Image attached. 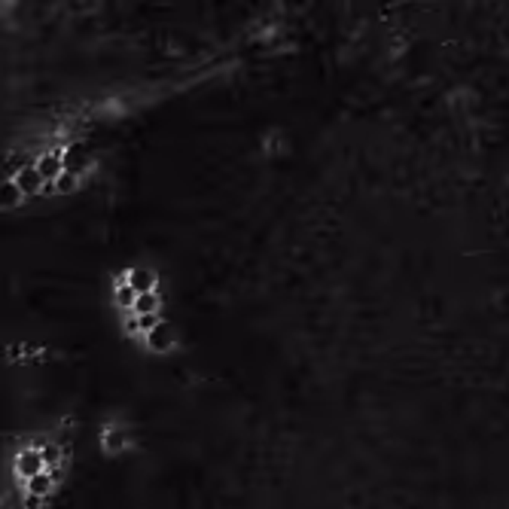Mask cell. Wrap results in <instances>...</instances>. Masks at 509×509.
<instances>
[{"label":"cell","mask_w":509,"mask_h":509,"mask_svg":"<svg viewBox=\"0 0 509 509\" xmlns=\"http://www.w3.org/2000/svg\"><path fill=\"white\" fill-rule=\"evenodd\" d=\"M138 327L144 329L147 336H150V332H153L155 327H159V321H155V314H140V317H138Z\"/></svg>","instance_id":"8"},{"label":"cell","mask_w":509,"mask_h":509,"mask_svg":"<svg viewBox=\"0 0 509 509\" xmlns=\"http://www.w3.org/2000/svg\"><path fill=\"white\" fill-rule=\"evenodd\" d=\"M61 155H55V153H49V155H43V159L37 162V171H40V177L43 180H55L58 183L61 177H65V171H61Z\"/></svg>","instance_id":"2"},{"label":"cell","mask_w":509,"mask_h":509,"mask_svg":"<svg viewBox=\"0 0 509 509\" xmlns=\"http://www.w3.org/2000/svg\"><path fill=\"white\" fill-rule=\"evenodd\" d=\"M107 442H110V448H119V442H122V436H119V433H116V430H113V433H110V440H107Z\"/></svg>","instance_id":"9"},{"label":"cell","mask_w":509,"mask_h":509,"mask_svg":"<svg viewBox=\"0 0 509 509\" xmlns=\"http://www.w3.org/2000/svg\"><path fill=\"white\" fill-rule=\"evenodd\" d=\"M49 485H52V479H49L46 473H40V476L28 479V491L37 494V497H40V494H46V491H49Z\"/></svg>","instance_id":"7"},{"label":"cell","mask_w":509,"mask_h":509,"mask_svg":"<svg viewBox=\"0 0 509 509\" xmlns=\"http://www.w3.org/2000/svg\"><path fill=\"white\" fill-rule=\"evenodd\" d=\"M129 287L134 290V293H153V274L144 272V268H138V272L129 274Z\"/></svg>","instance_id":"5"},{"label":"cell","mask_w":509,"mask_h":509,"mask_svg":"<svg viewBox=\"0 0 509 509\" xmlns=\"http://www.w3.org/2000/svg\"><path fill=\"white\" fill-rule=\"evenodd\" d=\"M16 470L22 473L25 479L40 476V473H43V455H40L37 448H28V451H22V455L16 457Z\"/></svg>","instance_id":"1"},{"label":"cell","mask_w":509,"mask_h":509,"mask_svg":"<svg viewBox=\"0 0 509 509\" xmlns=\"http://www.w3.org/2000/svg\"><path fill=\"white\" fill-rule=\"evenodd\" d=\"M147 338H150V345H153L155 351H168L174 345V336H171V329H168L165 323H159V327H155Z\"/></svg>","instance_id":"4"},{"label":"cell","mask_w":509,"mask_h":509,"mask_svg":"<svg viewBox=\"0 0 509 509\" xmlns=\"http://www.w3.org/2000/svg\"><path fill=\"white\" fill-rule=\"evenodd\" d=\"M155 305H159V302H155V296L153 293H140L138 299H134V314H153L155 311Z\"/></svg>","instance_id":"6"},{"label":"cell","mask_w":509,"mask_h":509,"mask_svg":"<svg viewBox=\"0 0 509 509\" xmlns=\"http://www.w3.org/2000/svg\"><path fill=\"white\" fill-rule=\"evenodd\" d=\"M19 183V186H22V193L28 195V193H37L40 189V183H43V177H40V171L37 168H25L22 174H19V177H12Z\"/></svg>","instance_id":"3"}]
</instances>
